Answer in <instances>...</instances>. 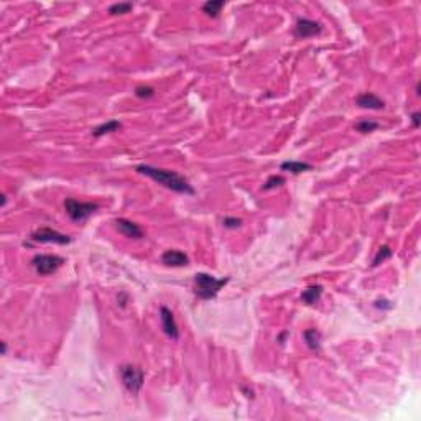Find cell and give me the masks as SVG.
<instances>
[{"mask_svg": "<svg viewBox=\"0 0 421 421\" xmlns=\"http://www.w3.org/2000/svg\"><path fill=\"white\" fill-rule=\"evenodd\" d=\"M135 169L140 174H145V176L152 178L158 185L165 186V188H168V190H171L174 193L194 194V188L190 185V181L181 176V174H178L176 171H171V169H163V168H153L150 165H138Z\"/></svg>", "mask_w": 421, "mask_h": 421, "instance_id": "1", "label": "cell"}, {"mask_svg": "<svg viewBox=\"0 0 421 421\" xmlns=\"http://www.w3.org/2000/svg\"><path fill=\"white\" fill-rule=\"evenodd\" d=\"M229 278H216L207 273L194 275V293L199 299H212L227 285Z\"/></svg>", "mask_w": 421, "mask_h": 421, "instance_id": "2", "label": "cell"}, {"mask_svg": "<svg viewBox=\"0 0 421 421\" xmlns=\"http://www.w3.org/2000/svg\"><path fill=\"white\" fill-rule=\"evenodd\" d=\"M96 203H83V201H76L73 198H68L65 201V209L66 214L73 219L74 222H83L87 217L92 216L97 211Z\"/></svg>", "mask_w": 421, "mask_h": 421, "instance_id": "3", "label": "cell"}, {"mask_svg": "<svg viewBox=\"0 0 421 421\" xmlns=\"http://www.w3.org/2000/svg\"><path fill=\"white\" fill-rule=\"evenodd\" d=\"M121 377H122L124 387L127 388V390L132 395H137L138 392L142 390L143 379H145V375H143V372L138 367H134V366H124V367H121Z\"/></svg>", "mask_w": 421, "mask_h": 421, "instance_id": "4", "label": "cell"}, {"mask_svg": "<svg viewBox=\"0 0 421 421\" xmlns=\"http://www.w3.org/2000/svg\"><path fill=\"white\" fill-rule=\"evenodd\" d=\"M63 263H65V259L59 255H36L31 265L38 275H51Z\"/></svg>", "mask_w": 421, "mask_h": 421, "instance_id": "5", "label": "cell"}, {"mask_svg": "<svg viewBox=\"0 0 421 421\" xmlns=\"http://www.w3.org/2000/svg\"><path fill=\"white\" fill-rule=\"evenodd\" d=\"M31 240L33 242H40V244H59L65 245L71 242V237L66 234H61L58 230H53L49 227H41L38 230H35L31 234Z\"/></svg>", "mask_w": 421, "mask_h": 421, "instance_id": "6", "label": "cell"}, {"mask_svg": "<svg viewBox=\"0 0 421 421\" xmlns=\"http://www.w3.org/2000/svg\"><path fill=\"white\" fill-rule=\"evenodd\" d=\"M323 31L321 23L314 22V20H308V18H298L296 25H294V36L299 40H306L311 38V36H316Z\"/></svg>", "mask_w": 421, "mask_h": 421, "instance_id": "7", "label": "cell"}, {"mask_svg": "<svg viewBox=\"0 0 421 421\" xmlns=\"http://www.w3.org/2000/svg\"><path fill=\"white\" fill-rule=\"evenodd\" d=\"M114 224H115L117 230L121 232L122 235L129 237V238H135V240H138V238L145 237L142 227L137 222H134V221H129V219H122L121 217V219H115Z\"/></svg>", "mask_w": 421, "mask_h": 421, "instance_id": "8", "label": "cell"}, {"mask_svg": "<svg viewBox=\"0 0 421 421\" xmlns=\"http://www.w3.org/2000/svg\"><path fill=\"white\" fill-rule=\"evenodd\" d=\"M160 314H161V326H163V331H165V334L171 339H176L179 337V331H178V326L176 321H174V316L173 313L168 310L166 306H161L160 308Z\"/></svg>", "mask_w": 421, "mask_h": 421, "instance_id": "9", "label": "cell"}, {"mask_svg": "<svg viewBox=\"0 0 421 421\" xmlns=\"http://www.w3.org/2000/svg\"><path fill=\"white\" fill-rule=\"evenodd\" d=\"M355 102L362 109L380 110V109L385 107V102H383L380 97H377L375 94H372V92H364V94H360V96H357Z\"/></svg>", "mask_w": 421, "mask_h": 421, "instance_id": "10", "label": "cell"}, {"mask_svg": "<svg viewBox=\"0 0 421 421\" xmlns=\"http://www.w3.org/2000/svg\"><path fill=\"white\" fill-rule=\"evenodd\" d=\"M161 262L168 267H185L190 263V259L181 250H166L161 255Z\"/></svg>", "mask_w": 421, "mask_h": 421, "instance_id": "11", "label": "cell"}, {"mask_svg": "<svg viewBox=\"0 0 421 421\" xmlns=\"http://www.w3.org/2000/svg\"><path fill=\"white\" fill-rule=\"evenodd\" d=\"M281 171H290L293 174H299V173H305V171H310V169L313 168L310 163H303V161H294V160H290V161H283L281 163Z\"/></svg>", "mask_w": 421, "mask_h": 421, "instance_id": "12", "label": "cell"}, {"mask_svg": "<svg viewBox=\"0 0 421 421\" xmlns=\"http://www.w3.org/2000/svg\"><path fill=\"white\" fill-rule=\"evenodd\" d=\"M321 294H323V286L321 285H313V286L308 288V290L303 291L301 299H303V303H306V305H316L319 301V298H321Z\"/></svg>", "mask_w": 421, "mask_h": 421, "instance_id": "13", "label": "cell"}, {"mask_svg": "<svg viewBox=\"0 0 421 421\" xmlns=\"http://www.w3.org/2000/svg\"><path fill=\"white\" fill-rule=\"evenodd\" d=\"M303 337H305V341L308 344V347H310L311 350L319 349V344H321V332H319L318 329H314V328L306 329Z\"/></svg>", "mask_w": 421, "mask_h": 421, "instance_id": "14", "label": "cell"}, {"mask_svg": "<svg viewBox=\"0 0 421 421\" xmlns=\"http://www.w3.org/2000/svg\"><path fill=\"white\" fill-rule=\"evenodd\" d=\"M121 127H122V125H121V122H118V121H109V122H105V124L99 125V127L94 129L92 130V135L94 137H102L105 134H110V132L118 130Z\"/></svg>", "mask_w": 421, "mask_h": 421, "instance_id": "15", "label": "cell"}, {"mask_svg": "<svg viewBox=\"0 0 421 421\" xmlns=\"http://www.w3.org/2000/svg\"><path fill=\"white\" fill-rule=\"evenodd\" d=\"M224 2L222 0H209V2H206L203 5V12L206 15H209L212 18H216L219 14H221V10L224 9Z\"/></svg>", "mask_w": 421, "mask_h": 421, "instance_id": "16", "label": "cell"}, {"mask_svg": "<svg viewBox=\"0 0 421 421\" xmlns=\"http://www.w3.org/2000/svg\"><path fill=\"white\" fill-rule=\"evenodd\" d=\"M132 9H134V4L132 2H121V4H112L107 12L110 15H124V14H129Z\"/></svg>", "mask_w": 421, "mask_h": 421, "instance_id": "17", "label": "cell"}, {"mask_svg": "<svg viewBox=\"0 0 421 421\" xmlns=\"http://www.w3.org/2000/svg\"><path fill=\"white\" fill-rule=\"evenodd\" d=\"M392 257V250L388 245H383V247L379 249V252H377V255L374 257V262H372V265L377 267V265H380V263H383L387 259H390Z\"/></svg>", "mask_w": 421, "mask_h": 421, "instance_id": "18", "label": "cell"}, {"mask_svg": "<svg viewBox=\"0 0 421 421\" xmlns=\"http://www.w3.org/2000/svg\"><path fill=\"white\" fill-rule=\"evenodd\" d=\"M285 183V178L283 176H280V174H273V176H270L267 181H265V185H263L262 190L263 191H270V190H273V188H278Z\"/></svg>", "mask_w": 421, "mask_h": 421, "instance_id": "19", "label": "cell"}, {"mask_svg": "<svg viewBox=\"0 0 421 421\" xmlns=\"http://www.w3.org/2000/svg\"><path fill=\"white\" fill-rule=\"evenodd\" d=\"M377 127H379V124L374 122V121H364V122H359L355 125V129L362 132V134H370V132H374Z\"/></svg>", "mask_w": 421, "mask_h": 421, "instance_id": "20", "label": "cell"}, {"mask_svg": "<svg viewBox=\"0 0 421 421\" xmlns=\"http://www.w3.org/2000/svg\"><path fill=\"white\" fill-rule=\"evenodd\" d=\"M153 94H155L153 87H150V86H138L135 89V96L140 99H150Z\"/></svg>", "mask_w": 421, "mask_h": 421, "instance_id": "21", "label": "cell"}, {"mask_svg": "<svg viewBox=\"0 0 421 421\" xmlns=\"http://www.w3.org/2000/svg\"><path fill=\"white\" fill-rule=\"evenodd\" d=\"M240 224H242L240 219H235V217H225V219H224V225H225L227 229H237Z\"/></svg>", "mask_w": 421, "mask_h": 421, "instance_id": "22", "label": "cell"}, {"mask_svg": "<svg viewBox=\"0 0 421 421\" xmlns=\"http://www.w3.org/2000/svg\"><path fill=\"white\" fill-rule=\"evenodd\" d=\"M419 117H421L419 112H414V114L411 115V118H413V125H414V127H419Z\"/></svg>", "mask_w": 421, "mask_h": 421, "instance_id": "23", "label": "cell"}]
</instances>
